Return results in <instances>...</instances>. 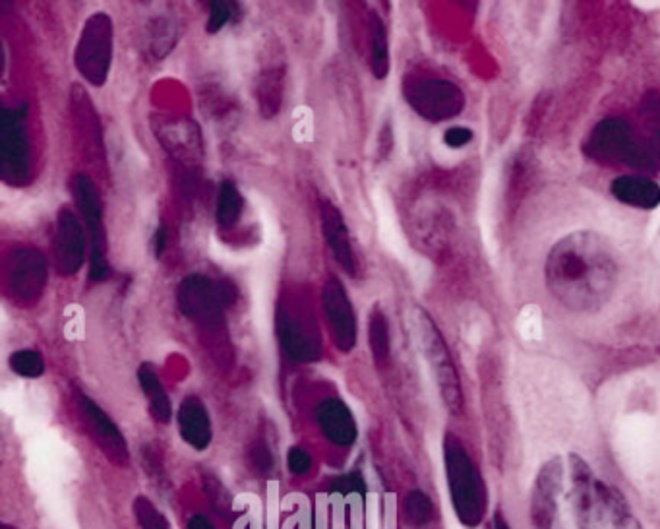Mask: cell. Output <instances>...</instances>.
<instances>
[{
	"instance_id": "7c38bea8",
	"label": "cell",
	"mask_w": 660,
	"mask_h": 529,
	"mask_svg": "<svg viewBox=\"0 0 660 529\" xmlns=\"http://www.w3.org/2000/svg\"><path fill=\"white\" fill-rule=\"evenodd\" d=\"M78 411L84 419L86 429L90 431L91 438L99 446V450L117 466H128L130 452L126 438L120 433L115 421L95 404L91 398L80 394L78 396Z\"/></svg>"
},
{
	"instance_id": "83f0119b",
	"label": "cell",
	"mask_w": 660,
	"mask_h": 529,
	"mask_svg": "<svg viewBox=\"0 0 660 529\" xmlns=\"http://www.w3.org/2000/svg\"><path fill=\"white\" fill-rule=\"evenodd\" d=\"M206 491H208V497H210L215 512L227 514L231 510V497H229V493L223 489V485L219 481L206 479Z\"/></svg>"
},
{
	"instance_id": "f1b7e54d",
	"label": "cell",
	"mask_w": 660,
	"mask_h": 529,
	"mask_svg": "<svg viewBox=\"0 0 660 529\" xmlns=\"http://www.w3.org/2000/svg\"><path fill=\"white\" fill-rule=\"evenodd\" d=\"M287 467L293 475L302 477V475L310 473V469H312V456L304 448L293 446L287 454Z\"/></svg>"
},
{
	"instance_id": "9a60e30c",
	"label": "cell",
	"mask_w": 660,
	"mask_h": 529,
	"mask_svg": "<svg viewBox=\"0 0 660 529\" xmlns=\"http://www.w3.org/2000/svg\"><path fill=\"white\" fill-rule=\"evenodd\" d=\"M314 417H316L318 429L330 440L331 444L341 446V448H349L355 444V440L359 436L357 421L353 417V411L343 400H339V398L322 400L320 404L316 405Z\"/></svg>"
},
{
	"instance_id": "4316f807",
	"label": "cell",
	"mask_w": 660,
	"mask_h": 529,
	"mask_svg": "<svg viewBox=\"0 0 660 529\" xmlns=\"http://www.w3.org/2000/svg\"><path fill=\"white\" fill-rule=\"evenodd\" d=\"M239 6L235 2H211L208 14V32L217 33L223 30L237 14Z\"/></svg>"
},
{
	"instance_id": "5b68a950",
	"label": "cell",
	"mask_w": 660,
	"mask_h": 529,
	"mask_svg": "<svg viewBox=\"0 0 660 529\" xmlns=\"http://www.w3.org/2000/svg\"><path fill=\"white\" fill-rule=\"evenodd\" d=\"M76 68L91 86L107 82L113 63V20L99 12L88 18L76 45Z\"/></svg>"
},
{
	"instance_id": "cb8c5ba5",
	"label": "cell",
	"mask_w": 660,
	"mask_h": 529,
	"mask_svg": "<svg viewBox=\"0 0 660 529\" xmlns=\"http://www.w3.org/2000/svg\"><path fill=\"white\" fill-rule=\"evenodd\" d=\"M8 365L14 373L24 378H39L45 373V361L43 355L35 349H20L10 355Z\"/></svg>"
},
{
	"instance_id": "ffe728a7",
	"label": "cell",
	"mask_w": 660,
	"mask_h": 529,
	"mask_svg": "<svg viewBox=\"0 0 660 529\" xmlns=\"http://www.w3.org/2000/svg\"><path fill=\"white\" fill-rule=\"evenodd\" d=\"M370 68L378 80H384L390 74V41L378 14L370 16Z\"/></svg>"
},
{
	"instance_id": "ba28073f",
	"label": "cell",
	"mask_w": 660,
	"mask_h": 529,
	"mask_svg": "<svg viewBox=\"0 0 660 529\" xmlns=\"http://www.w3.org/2000/svg\"><path fill=\"white\" fill-rule=\"evenodd\" d=\"M568 467L564 458L554 456L540 466L531 489L529 516L535 529H552L560 516L562 498L566 493Z\"/></svg>"
},
{
	"instance_id": "484cf974",
	"label": "cell",
	"mask_w": 660,
	"mask_h": 529,
	"mask_svg": "<svg viewBox=\"0 0 660 529\" xmlns=\"http://www.w3.org/2000/svg\"><path fill=\"white\" fill-rule=\"evenodd\" d=\"M134 514L140 529H171L165 516L153 506L150 498L138 497L134 500Z\"/></svg>"
},
{
	"instance_id": "603a6c76",
	"label": "cell",
	"mask_w": 660,
	"mask_h": 529,
	"mask_svg": "<svg viewBox=\"0 0 660 529\" xmlns=\"http://www.w3.org/2000/svg\"><path fill=\"white\" fill-rule=\"evenodd\" d=\"M403 512H405V520L411 526L422 528L432 520L434 504H432V500L428 498V495H424L422 491H411L405 497V502H403Z\"/></svg>"
},
{
	"instance_id": "d6986e66",
	"label": "cell",
	"mask_w": 660,
	"mask_h": 529,
	"mask_svg": "<svg viewBox=\"0 0 660 529\" xmlns=\"http://www.w3.org/2000/svg\"><path fill=\"white\" fill-rule=\"evenodd\" d=\"M138 382H140V386H142V390L148 398L151 417L157 423L167 425L173 417V405H171V400L167 396V390H165V386L159 378L155 365L142 363L140 369H138Z\"/></svg>"
},
{
	"instance_id": "52a82bcc",
	"label": "cell",
	"mask_w": 660,
	"mask_h": 529,
	"mask_svg": "<svg viewBox=\"0 0 660 529\" xmlns=\"http://www.w3.org/2000/svg\"><path fill=\"white\" fill-rule=\"evenodd\" d=\"M26 107L4 109L0 119V171L6 183L22 185L30 173Z\"/></svg>"
},
{
	"instance_id": "1f68e13d",
	"label": "cell",
	"mask_w": 660,
	"mask_h": 529,
	"mask_svg": "<svg viewBox=\"0 0 660 529\" xmlns=\"http://www.w3.org/2000/svg\"><path fill=\"white\" fill-rule=\"evenodd\" d=\"M250 464L260 473H268L273 467V456H271L270 448H268L266 442H256L250 448Z\"/></svg>"
},
{
	"instance_id": "d4e9b609",
	"label": "cell",
	"mask_w": 660,
	"mask_h": 529,
	"mask_svg": "<svg viewBox=\"0 0 660 529\" xmlns=\"http://www.w3.org/2000/svg\"><path fill=\"white\" fill-rule=\"evenodd\" d=\"M177 39H179V32L173 22H169V20L153 22L150 30V43L155 57H165L169 51H173Z\"/></svg>"
},
{
	"instance_id": "2e32d148",
	"label": "cell",
	"mask_w": 660,
	"mask_h": 529,
	"mask_svg": "<svg viewBox=\"0 0 660 529\" xmlns=\"http://www.w3.org/2000/svg\"><path fill=\"white\" fill-rule=\"evenodd\" d=\"M320 221H322L324 239H326V243L330 247L335 262L349 276H355L357 262H355V252H353L349 229L345 225L343 214L333 204H330V202H322V206H320Z\"/></svg>"
},
{
	"instance_id": "9c48e42d",
	"label": "cell",
	"mask_w": 660,
	"mask_h": 529,
	"mask_svg": "<svg viewBox=\"0 0 660 529\" xmlns=\"http://www.w3.org/2000/svg\"><path fill=\"white\" fill-rule=\"evenodd\" d=\"M231 303V291L206 276L184 278L179 287V307L186 318L200 326H217Z\"/></svg>"
},
{
	"instance_id": "277c9868",
	"label": "cell",
	"mask_w": 660,
	"mask_h": 529,
	"mask_svg": "<svg viewBox=\"0 0 660 529\" xmlns=\"http://www.w3.org/2000/svg\"><path fill=\"white\" fill-rule=\"evenodd\" d=\"M70 190L84 216L88 239H90V280H105L109 276V260H107V235L103 223L101 194L97 190V185L84 173H76L72 177Z\"/></svg>"
},
{
	"instance_id": "8fae6325",
	"label": "cell",
	"mask_w": 660,
	"mask_h": 529,
	"mask_svg": "<svg viewBox=\"0 0 660 529\" xmlns=\"http://www.w3.org/2000/svg\"><path fill=\"white\" fill-rule=\"evenodd\" d=\"M322 307L328 318L331 338L341 353H349L357 345V316L347 289L337 278H330L322 289Z\"/></svg>"
},
{
	"instance_id": "f546056e",
	"label": "cell",
	"mask_w": 660,
	"mask_h": 529,
	"mask_svg": "<svg viewBox=\"0 0 660 529\" xmlns=\"http://www.w3.org/2000/svg\"><path fill=\"white\" fill-rule=\"evenodd\" d=\"M517 326H519V332H521L525 338H535L540 332L539 307L531 305V307H527L525 311L521 312V316H519V320H517Z\"/></svg>"
},
{
	"instance_id": "7a4b0ae2",
	"label": "cell",
	"mask_w": 660,
	"mask_h": 529,
	"mask_svg": "<svg viewBox=\"0 0 660 529\" xmlns=\"http://www.w3.org/2000/svg\"><path fill=\"white\" fill-rule=\"evenodd\" d=\"M444 466L451 504L465 528H477L486 516L488 493L479 467L455 435L444 438Z\"/></svg>"
},
{
	"instance_id": "d6a6232c",
	"label": "cell",
	"mask_w": 660,
	"mask_h": 529,
	"mask_svg": "<svg viewBox=\"0 0 660 529\" xmlns=\"http://www.w3.org/2000/svg\"><path fill=\"white\" fill-rule=\"evenodd\" d=\"M333 489H335V493H341V495L364 493V491H366V487H364V479H362L360 473H349V475L337 477V481L333 483Z\"/></svg>"
},
{
	"instance_id": "44dd1931",
	"label": "cell",
	"mask_w": 660,
	"mask_h": 529,
	"mask_svg": "<svg viewBox=\"0 0 660 529\" xmlns=\"http://www.w3.org/2000/svg\"><path fill=\"white\" fill-rule=\"evenodd\" d=\"M242 210H244V198L240 194L239 187L233 181H223L219 188V196H217V210H215L217 223L223 229L237 225L242 216Z\"/></svg>"
},
{
	"instance_id": "4fadbf2b",
	"label": "cell",
	"mask_w": 660,
	"mask_h": 529,
	"mask_svg": "<svg viewBox=\"0 0 660 529\" xmlns=\"http://www.w3.org/2000/svg\"><path fill=\"white\" fill-rule=\"evenodd\" d=\"M277 336L293 363H312L322 357V343L316 330L297 311L283 307L277 312Z\"/></svg>"
},
{
	"instance_id": "6da1fadb",
	"label": "cell",
	"mask_w": 660,
	"mask_h": 529,
	"mask_svg": "<svg viewBox=\"0 0 660 529\" xmlns=\"http://www.w3.org/2000/svg\"><path fill=\"white\" fill-rule=\"evenodd\" d=\"M544 280L560 307L591 314L612 299L620 281V262L602 233L579 229L558 239L548 250Z\"/></svg>"
},
{
	"instance_id": "ac0fdd59",
	"label": "cell",
	"mask_w": 660,
	"mask_h": 529,
	"mask_svg": "<svg viewBox=\"0 0 660 529\" xmlns=\"http://www.w3.org/2000/svg\"><path fill=\"white\" fill-rule=\"evenodd\" d=\"M610 194L624 206L655 210L660 206V185L641 175H622L610 183Z\"/></svg>"
},
{
	"instance_id": "d590c367",
	"label": "cell",
	"mask_w": 660,
	"mask_h": 529,
	"mask_svg": "<svg viewBox=\"0 0 660 529\" xmlns=\"http://www.w3.org/2000/svg\"><path fill=\"white\" fill-rule=\"evenodd\" d=\"M0 529H16V528H12V526H8V524H2V526H0Z\"/></svg>"
},
{
	"instance_id": "7402d4cb",
	"label": "cell",
	"mask_w": 660,
	"mask_h": 529,
	"mask_svg": "<svg viewBox=\"0 0 660 529\" xmlns=\"http://www.w3.org/2000/svg\"><path fill=\"white\" fill-rule=\"evenodd\" d=\"M368 342L378 365H386L391 357L390 326L384 312L376 311L368 318Z\"/></svg>"
},
{
	"instance_id": "30bf717a",
	"label": "cell",
	"mask_w": 660,
	"mask_h": 529,
	"mask_svg": "<svg viewBox=\"0 0 660 529\" xmlns=\"http://www.w3.org/2000/svg\"><path fill=\"white\" fill-rule=\"evenodd\" d=\"M47 258L41 250L16 249L4 264V281L14 301L30 305L47 285Z\"/></svg>"
},
{
	"instance_id": "e575fe53",
	"label": "cell",
	"mask_w": 660,
	"mask_h": 529,
	"mask_svg": "<svg viewBox=\"0 0 660 529\" xmlns=\"http://www.w3.org/2000/svg\"><path fill=\"white\" fill-rule=\"evenodd\" d=\"M188 529H215V526L211 524L210 520L204 516V514H194L190 520H188Z\"/></svg>"
},
{
	"instance_id": "836d02e7",
	"label": "cell",
	"mask_w": 660,
	"mask_h": 529,
	"mask_svg": "<svg viewBox=\"0 0 660 529\" xmlns=\"http://www.w3.org/2000/svg\"><path fill=\"white\" fill-rule=\"evenodd\" d=\"M165 243H167V233H165V227H159L155 231V237H153V249H155V256L159 258L165 250Z\"/></svg>"
},
{
	"instance_id": "e0dca14e",
	"label": "cell",
	"mask_w": 660,
	"mask_h": 529,
	"mask_svg": "<svg viewBox=\"0 0 660 529\" xmlns=\"http://www.w3.org/2000/svg\"><path fill=\"white\" fill-rule=\"evenodd\" d=\"M179 431L182 440L198 452L210 446L213 438L210 413L200 398L188 396L182 400L179 407Z\"/></svg>"
},
{
	"instance_id": "3957f363",
	"label": "cell",
	"mask_w": 660,
	"mask_h": 529,
	"mask_svg": "<svg viewBox=\"0 0 660 529\" xmlns=\"http://www.w3.org/2000/svg\"><path fill=\"white\" fill-rule=\"evenodd\" d=\"M409 320H411L413 338L417 342V347H419L424 361L428 363V367L432 371V376L436 380V386H438V392H440L444 404H446L450 413L459 415L463 411V404H465L463 388H461L459 371L455 367V361H453V355H451L444 334L440 332L434 318L422 307H415L411 311Z\"/></svg>"
},
{
	"instance_id": "4dcf8cb0",
	"label": "cell",
	"mask_w": 660,
	"mask_h": 529,
	"mask_svg": "<svg viewBox=\"0 0 660 529\" xmlns=\"http://www.w3.org/2000/svg\"><path fill=\"white\" fill-rule=\"evenodd\" d=\"M473 142V130L467 126H450L444 132V144L451 150H461Z\"/></svg>"
},
{
	"instance_id": "8992f818",
	"label": "cell",
	"mask_w": 660,
	"mask_h": 529,
	"mask_svg": "<svg viewBox=\"0 0 660 529\" xmlns=\"http://www.w3.org/2000/svg\"><path fill=\"white\" fill-rule=\"evenodd\" d=\"M405 99L422 119L442 123L457 117L465 107L463 92L444 78L415 76L405 82Z\"/></svg>"
},
{
	"instance_id": "5bb4252c",
	"label": "cell",
	"mask_w": 660,
	"mask_h": 529,
	"mask_svg": "<svg viewBox=\"0 0 660 529\" xmlns=\"http://www.w3.org/2000/svg\"><path fill=\"white\" fill-rule=\"evenodd\" d=\"M88 245L90 239L86 235L84 225L70 210H62L57 219L55 229V262L57 270L62 276H74L80 272L88 258Z\"/></svg>"
}]
</instances>
